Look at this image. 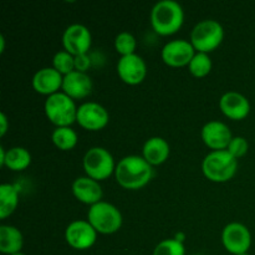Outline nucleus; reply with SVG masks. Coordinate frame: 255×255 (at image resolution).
I'll use <instances>...</instances> for the list:
<instances>
[{
  "mask_svg": "<svg viewBox=\"0 0 255 255\" xmlns=\"http://www.w3.org/2000/svg\"><path fill=\"white\" fill-rule=\"evenodd\" d=\"M196 52V49L189 40L176 39L168 41L162 47L161 56L169 66L179 67L189 65Z\"/></svg>",
  "mask_w": 255,
  "mask_h": 255,
  "instance_id": "12",
  "label": "nucleus"
},
{
  "mask_svg": "<svg viewBox=\"0 0 255 255\" xmlns=\"http://www.w3.org/2000/svg\"><path fill=\"white\" fill-rule=\"evenodd\" d=\"M136 46V37H134L129 31H121L116 35V37H115V49H116V51L119 52V54H121L122 56L134 54Z\"/></svg>",
  "mask_w": 255,
  "mask_h": 255,
  "instance_id": "27",
  "label": "nucleus"
},
{
  "mask_svg": "<svg viewBox=\"0 0 255 255\" xmlns=\"http://www.w3.org/2000/svg\"><path fill=\"white\" fill-rule=\"evenodd\" d=\"M72 193L77 201L89 204L90 207L101 202L104 197V191L99 181L89 176L79 177L75 179L72 183Z\"/></svg>",
  "mask_w": 255,
  "mask_h": 255,
  "instance_id": "16",
  "label": "nucleus"
},
{
  "mask_svg": "<svg viewBox=\"0 0 255 255\" xmlns=\"http://www.w3.org/2000/svg\"><path fill=\"white\" fill-rule=\"evenodd\" d=\"M238 255H251L249 253H243V254H238Z\"/></svg>",
  "mask_w": 255,
  "mask_h": 255,
  "instance_id": "34",
  "label": "nucleus"
},
{
  "mask_svg": "<svg viewBox=\"0 0 255 255\" xmlns=\"http://www.w3.org/2000/svg\"><path fill=\"white\" fill-rule=\"evenodd\" d=\"M19 204V188L15 184L2 183L0 186V218L5 219L14 213Z\"/></svg>",
  "mask_w": 255,
  "mask_h": 255,
  "instance_id": "21",
  "label": "nucleus"
},
{
  "mask_svg": "<svg viewBox=\"0 0 255 255\" xmlns=\"http://www.w3.org/2000/svg\"><path fill=\"white\" fill-rule=\"evenodd\" d=\"M224 37V29L219 21L214 19L201 20L191 31L193 47L198 52H211L221 45Z\"/></svg>",
  "mask_w": 255,
  "mask_h": 255,
  "instance_id": "6",
  "label": "nucleus"
},
{
  "mask_svg": "<svg viewBox=\"0 0 255 255\" xmlns=\"http://www.w3.org/2000/svg\"><path fill=\"white\" fill-rule=\"evenodd\" d=\"M65 239L71 248L85 251L91 248L97 239V232L89 221L76 219L65 229Z\"/></svg>",
  "mask_w": 255,
  "mask_h": 255,
  "instance_id": "9",
  "label": "nucleus"
},
{
  "mask_svg": "<svg viewBox=\"0 0 255 255\" xmlns=\"http://www.w3.org/2000/svg\"><path fill=\"white\" fill-rule=\"evenodd\" d=\"M169 143L159 136L149 137L142 148V157L151 166H158L167 161L169 156Z\"/></svg>",
  "mask_w": 255,
  "mask_h": 255,
  "instance_id": "19",
  "label": "nucleus"
},
{
  "mask_svg": "<svg viewBox=\"0 0 255 255\" xmlns=\"http://www.w3.org/2000/svg\"><path fill=\"white\" fill-rule=\"evenodd\" d=\"M249 149V143L247 141V138L242 136H233L232 141L229 142L228 147H227V151L232 154L233 157H236L237 159H239L241 157H243L244 154L248 152Z\"/></svg>",
  "mask_w": 255,
  "mask_h": 255,
  "instance_id": "28",
  "label": "nucleus"
},
{
  "mask_svg": "<svg viewBox=\"0 0 255 255\" xmlns=\"http://www.w3.org/2000/svg\"><path fill=\"white\" fill-rule=\"evenodd\" d=\"M52 67L65 76L75 70V56L66 50H60L52 57Z\"/></svg>",
  "mask_w": 255,
  "mask_h": 255,
  "instance_id": "25",
  "label": "nucleus"
},
{
  "mask_svg": "<svg viewBox=\"0 0 255 255\" xmlns=\"http://www.w3.org/2000/svg\"><path fill=\"white\" fill-rule=\"evenodd\" d=\"M222 243L224 248L233 255L248 253L252 246L251 231L239 222H232L222 232Z\"/></svg>",
  "mask_w": 255,
  "mask_h": 255,
  "instance_id": "8",
  "label": "nucleus"
},
{
  "mask_svg": "<svg viewBox=\"0 0 255 255\" xmlns=\"http://www.w3.org/2000/svg\"><path fill=\"white\" fill-rule=\"evenodd\" d=\"M219 107L222 112L232 120H243L251 112L249 100L243 94L237 91H228L222 95Z\"/></svg>",
  "mask_w": 255,
  "mask_h": 255,
  "instance_id": "15",
  "label": "nucleus"
},
{
  "mask_svg": "<svg viewBox=\"0 0 255 255\" xmlns=\"http://www.w3.org/2000/svg\"><path fill=\"white\" fill-rule=\"evenodd\" d=\"M201 136L204 143L213 151L227 149L229 142L233 138L231 128L224 122L217 121V120L207 122L202 127Z\"/></svg>",
  "mask_w": 255,
  "mask_h": 255,
  "instance_id": "14",
  "label": "nucleus"
},
{
  "mask_svg": "<svg viewBox=\"0 0 255 255\" xmlns=\"http://www.w3.org/2000/svg\"><path fill=\"white\" fill-rule=\"evenodd\" d=\"M149 19L157 34L163 36L172 35L183 25V7L176 0H159L152 7Z\"/></svg>",
  "mask_w": 255,
  "mask_h": 255,
  "instance_id": "2",
  "label": "nucleus"
},
{
  "mask_svg": "<svg viewBox=\"0 0 255 255\" xmlns=\"http://www.w3.org/2000/svg\"><path fill=\"white\" fill-rule=\"evenodd\" d=\"M117 183L126 189H139L153 177V168L142 156L129 154L120 159L115 169Z\"/></svg>",
  "mask_w": 255,
  "mask_h": 255,
  "instance_id": "1",
  "label": "nucleus"
},
{
  "mask_svg": "<svg viewBox=\"0 0 255 255\" xmlns=\"http://www.w3.org/2000/svg\"><path fill=\"white\" fill-rule=\"evenodd\" d=\"M11 255H26V254H24L22 252H19V253H15V254H11Z\"/></svg>",
  "mask_w": 255,
  "mask_h": 255,
  "instance_id": "33",
  "label": "nucleus"
},
{
  "mask_svg": "<svg viewBox=\"0 0 255 255\" xmlns=\"http://www.w3.org/2000/svg\"><path fill=\"white\" fill-rule=\"evenodd\" d=\"M51 139L57 148L62 149V151H70L77 144L79 137L74 128H71L70 126H65L56 127L52 131Z\"/></svg>",
  "mask_w": 255,
  "mask_h": 255,
  "instance_id": "23",
  "label": "nucleus"
},
{
  "mask_svg": "<svg viewBox=\"0 0 255 255\" xmlns=\"http://www.w3.org/2000/svg\"><path fill=\"white\" fill-rule=\"evenodd\" d=\"M117 74L126 84H141L147 75L146 61L136 52L121 56V59L117 62Z\"/></svg>",
  "mask_w": 255,
  "mask_h": 255,
  "instance_id": "13",
  "label": "nucleus"
},
{
  "mask_svg": "<svg viewBox=\"0 0 255 255\" xmlns=\"http://www.w3.org/2000/svg\"><path fill=\"white\" fill-rule=\"evenodd\" d=\"M24 246V237L20 229L14 226L1 224L0 226V252L11 255L21 252Z\"/></svg>",
  "mask_w": 255,
  "mask_h": 255,
  "instance_id": "20",
  "label": "nucleus"
},
{
  "mask_svg": "<svg viewBox=\"0 0 255 255\" xmlns=\"http://www.w3.org/2000/svg\"><path fill=\"white\" fill-rule=\"evenodd\" d=\"M92 65V57L90 54H81L75 56V70L81 72H87V70L91 67Z\"/></svg>",
  "mask_w": 255,
  "mask_h": 255,
  "instance_id": "29",
  "label": "nucleus"
},
{
  "mask_svg": "<svg viewBox=\"0 0 255 255\" xmlns=\"http://www.w3.org/2000/svg\"><path fill=\"white\" fill-rule=\"evenodd\" d=\"M189 72L196 77H204L211 72L212 59L207 52H198L194 54L193 59L188 65Z\"/></svg>",
  "mask_w": 255,
  "mask_h": 255,
  "instance_id": "24",
  "label": "nucleus"
},
{
  "mask_svg": "<svg viewBox=\"0 0 255 255\" xmlns=\"http://www.w3.org/2000/svg\"><path fill=\"white\" fill-rule=\"evenodd\" d=\"M5 50V39L2 35H0V52H2Z\"/></svg>",
  "mask_w": 255,
  "mask_h": 255,
  "instance_id": "32",
  "label": "nucleus"
},
{
  "mask_svg": "<svg viewBox=\"0 0 255 255\" xmlns=\"http://www.w3.org/2000/svg\"><path fill=\"white\" fill-rule=\"evenodd\" d=\"M110 121L109 111L97 102H84L77 109L76 122L90 131H99L106 127Z\"/></svg>",
  "mask_w": 255,
  "mask_h": 255,
  "instance_id": "11",
  "label": "nucleus"
},
{
  "mask_svg": "<svg viewBox=\"0 0 255 255\" xmlns=\"http://www.w3.org/2000/svg\"><path fill=\"white\" fill-rule=\"evenodd\" d=\"M92 36L89 27L85 25L75 22L69 25L62 34V45L66 51L74 56L81 54H87L91 47Z\"/></svg>",
  "mask_w": 255,
  "mask_h": 255,
  "instance_id": "10",
  "label": "nucleus"
},
{
  "mask_svg": "<svg viewBox=\"0 0 255 255\" xmlns=\"http://www.w3.org/2000/svg\"><path fill=\"white\" fill-rule=\"evenodd\" d=\"M31 163V154L24 147H11L6 149L5 159L2 166H6L7 168L12 171H24L25 168L30 166Z\"/></svg>",
  "mask_w": 255,
  "mask_h": 255,
  "instance_id": "22",
  "label": "nucleus"
},
{
  "mask_svg": "<svg viewBox=\"0 0 255 255\" xmlns=\"http://www.w3.org/2000/svg\"><path fill=\"white\" fill-rule=\"evenodd\" d=\"M153 255H186V248L179 239H163L156 246Z\"/></svg>",
  "mask_w": 255,
  "mask_h": 255,
  "instance_id": "26",
  "label": "nucleus"
},
{
  "mask_svg": "<svg viewBox=\"0 0 255 255\" xmlns=\"http://www.w3.org/2000/svg\"><path fill=\"white\" fill-rule=\"evenodd\" d=\"M92 79L87 72L74 70L70 74L65 75L62 81V92L69 95L71 99H84L89 96L92 91Z\"/></svg>",
  "mask_w": 255,
  "mask_h": 255,
  "instance_id": "17",
  "label": "nucleus"
},
{
  "mask_svg": "<svg viewBox=\"0 0 255 255\" xmlns=\"http://www.w3.org/2000/svg\"><path fill=\"white\" fill-rule=\"evenodd\" d=\"M238 169V159L232 156L227 149L212 151L202 162L204 176L212 182H227L233 178Z\"/></svg>",
  "mask_w": 255,
  "mask_h": 255,
  "instance_id": "3",
  "label": "nucleus"
},
{
  "mask_svg": "<svg viewBox=\"0 0 255 255\" xmlns=\"http://www.w3.org/2000/svg\"><path fill=\"white\" fill-rule=\"evenodd\" d=\"M9 127V122H7V117L4 112H0V136H4Z\"/></svg>",
  "mask_w": 255,
  "mask_h": 255,
  "instance_id": "30",
  "label": "nucleus"
},
{
  "mask_svg": "<svg viewBox=\"0 0 255 255\" xmlns=\"http://www.w3.org/2000/svg\"><path fill=\"white\" fill-rule=\"evenodd\" d=\"M64 75L60 74L54 67H42L37 70L32 76V87L39 94L50 96L59 92L62 87Z\"/></svg>",
  "mask_w": 255,
  "mask_h": 255,
  "instance_id": "18",
  "label": "nucleus"
},
{
  "mask_svg": "<svg viewBox=\"0 0 255 255\" xmlns=\"http://www.w3.org/2000/svg\"><path fill=\"white\" fill-rule=\"evenodd\" d=\"M5 154H6V149H5L4 147H0V164H1V166L2 163H4Z\"/></svg>",
  "mask_w": 255,
  "mask_h": 255,
  "instance_id": "31",
  "label": "nucleus"
},
{
  "mask_svg": "<svg viewBox=\"0 0 255 255\" xmlns=\"http://www.w3.org/2000/svg\"><path fill=\"white\" fill-rule=\"evenodd\" d=\"M87 221L96 229L97 233L112 234L121 229L124 219L116 206L101 201L90 207L87 212Z\"/></svg>",
  "mask_w": 255,
  "mask_h": 255,
  "instance_id": "5",
  "label": "nucleus"
},
{
  "mask_svg": "<svg viewBox=\"0 0 255 255\" xmlns=\"http://www.w3.org/2000/svg\"><path fill=\"white\" fill-rule=\"evenodd\" d=\"M77 109L74 99L62 91L47 96L44 105L46 117L56 127L71 126L76 121Z\"/></svg>",
  "mask_w": 255,
  "mask_h": 255,
  "instance_id": "4",
  "label": "nucleus"
},
{
  "mask_svg": "<svg viewBox=\"0 0 255 255\" xmlns=\"http://www.w3.org/2000/svg\"><path fill=\"white\" fill-rule=\"evenodd\" d=\"M86 174L96 181H104L115 173L117 164L114 156L104 147H91L82 159Z\"/></svg>",
  "mask_w": 255,
  "mask_h": 255,
  "instance_id": "7",
  "label": "nucleus"
}]
</instances>
